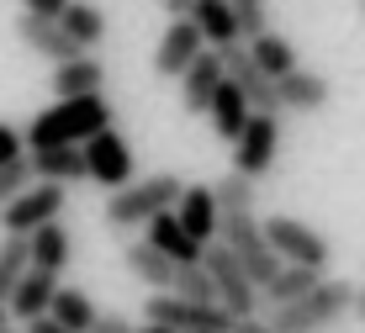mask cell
<instances>
[{"label": "cell", "instance_id": "1f68e13d", "mask_svg": "<svg viewBox=\"0 0 365 333\" xmlns=\"http://www.w3.org/2000/svg\"><path fill=\"white\" fill-rule=\"evenodd\" d=\"M21 148H27V133H16L11 122H0V164L21 159Z\"/></svg>", "mask_w": 365, "mask_h": 333}, {"label": "cell", "instance_id": "30bf717a", "mask_svg": "<svg viewBox=\"0 0 365 333\" xmlns=\"http://www.w3.org/2000/svg\"><path fill=\"white\" fill-rule=\"evenodd\" d=\"M228 80V63H222V48H201L191 58V69L180 74V106L191 111V117H207L212 96H217V85Z\"/></svg>", "mask_w": 365, "mask_h": 333}, {"label": "cell", "instance_id": "ab89813d", "mask_svg": "<svg viewBox=\"0 0 365 333\" xmlns=\"http://www.w3.org/2000/svg\"><path fill=\"white\" fill-rule=\"evenodd\" d=\"M6 323H11V307H6V302H0V328H6Z\"/></svg>", "mask_w": 365, "mask_h": 333}, {"label": "cell", "instance_id": "7402d4cb", "mask_svg": "<svg viewBox=\"0 0 365 333\" xmlns=\"http://www.w3.org/2000/svg\"><path fill=\"white\" fill-rule=\"evenodd\" d=\"M32 243V265H43V270H69V260H74V238H69V227L58 222H43L37 233H27Z\"/></svg>", "mask_w": 365, "mask_h": 333}, {"label": "cell", "instance_id": "52a82bcc", "mask_svg": "<svg viewBox=\"0 0 365 333\" xmlns=\"http://www.w3.org/2000/svg\"><path fill=\"white\" fill-rule=\"evenodd\" d=\"M270 249L281 254L286 265H312V270H329V238L318 227H307L302 217H270L265 222Z\"/></svg>", "mask_w": 365, "mask_h": 333}, {"label": "cell", "instance_id": "f546056e", "mask_svg": "<svg viewBox=\"0 0 365 333\" xmlns=\"http://www.w3.org/2000/svg\"><path fill=\"white\" fill-rule=\"evenodd\" d=\"M27 185H32V159H27V153H21V159H11V164H0V212H6Z\"/></svg>", "mask_w": 365, "mask_h": 333}, {"label": "cell", "instance_id": "d4e9b609", "mask_svg": "<svg viewBox=\"0 0 365 333\" xmlns=\"http://www.w3.org/2000/svg\"><path fill=\"white\" fill-rule=\"evenodd\" d=\"M249 53H255V63L270 74V80H281V74L302 69V63H297V48L286 43L281 32H259V37H249Z\"/></svg>", "mask_w": 365, "mask_h": 333}, {"label": "cell", "instance_id": "7a4b0ae2", "mask_svg": "<svg viewBox=\"0 0 365 333\" xmlns=\"http://www.w3.org/2000/svg\"><path fill=\"white\" fill-rule=\"evenodd\" d=\"M349 312H355V286L323 275L307 297H297L286 307H270L265 317H270L275 333H318V328H329V323H339V317H349Z\"/></svg>", "mask_w": 365, "mask_h": 333}, {"label": "cell", "instance_id": "cb8c5ba5", "mask_svg": "<svg viewBox=\"0 0 365 333\" xmlns=\"http://www.w3.org/2000/svg\"><path fill=\"white\" fill-rule=\"evenodd\" d=\"M48 312H53L64 328H74V333H91V323L101 317V307L91 302V291H80V286H58V291H53V307H48Z\"/></svg>", "mask_w": 365, "mask_h": 333}, {"label": "cell", "instance_id": "5bb4252c", "mask_svg": "<svg viewBox=\"0 0 365 333\" xmlns=\"http://www.w3.org/2000/svg\"><path fill=\"white\" fill-rule=\"evenodd\" d=\"M148 243H159L175 265H201V254H207V243H201L191 227L175 217V207L159 212V217H148Z\"/></svg>", "mask_w": 365, "mask_h": 333}, {"label": "cell", "instance_id": "8d00e7d4", "mask_svg": "<svg viewBox=\"0 0 365 333\" xmlns=\"http://www.w3.org/2000/svg\"><path fill=\"white\" fill-rule=\"evenodd\" d=\"M191 6L196 0H159V11H165L170 21H180V16H191Z\"/></svg>", "mask_w": 365, "mask_h": 333}, {"label": "cell", "instance_id": "8992f818", "mask_svg": "<svg viewBox=\"0 0 365 333\" xmlns=\"http://www.w3.org/2000/svg\"><path fill=\"white\" fill-rule=\"evenodd\" d=\"M85 164H91V180L96 185H106V190H122V185H133V143L117 133V122L111 127H101L96 138H85Z\"/></svg>", "mask_w": 365, "mask_h": 333}, {"label": "cell", "instance_id": "6da1fadb", "mask_svg": "<svg viewBox=\"0 0 365 333\" xmlns=\"http://www.w3.org/2000/svg\"><path fill=\"white\" fill-rule=\"evenodd\" d=\"M101 127H111V101L106 96H80V101H58L53 111L32 117L27 127V148H58V143H85Z\"/></svg>", "mask_w": 365, "mask_h": 333}, {"label": "cell", "instance_id": "9c48e42d", "mask_svg": "<svg viewBox=\"0 0 365 333\" xmlns=\"http://www.w3.org/2000/svg\"><path fill=\"white\" fill-rule=\"evenodd\" d=\"M222 63H228V80L249 96V106H255V111H281V91H275V80L255 63L249 43H228V48H222Z\"/></svg>", "mask_w": 365, "mask_h": 333}, {"label": "cell", "instance_id": "44dd1931", "mask_svg": "<svg viewBox=\"0 0 365 333\" xmlns=\"http://www.w3.org/2000/svg\"><path fill=\"white\" fill-rule=\"evenodd\" d=\"M128 270L143 280L148 291H170V286H175V270H180V265H175L170 254L159 249V243H148V238H143V243H128Z\"/></svg>", "mask_w": 365, "mask_h": 333}, {"label": "cell", "instance_id": "f1b7e54d", "mask_svg": "<svg viewBox=\"0 0 365 333\" xmlns=\"http://www.w3.org/2000/svg\"><path fill=\"white\" fill-rule=\"evenodd\" d=\"M212 190H217V207H222V212L255 207V185H249V175H238V170H228L222 180H212Z\"/></svg>", "mask_w": 365, "mask_h": 333}, {"label": "cell", "instance_id": "7bdbcfd3", "mask_svg": "<svg viewBox=\"0 0 365 333\" xmlns=\"http://www.w3.org/2000/svg\"><path fill=\"white\" fill-rule=\"evenodd\" d=\"M360 11H365V0H360Z\"/></svg>", "mask_w": 365, "mask_h": 333}, {"label": "cell", "instance_id": "e0dca14e", "mask_svg": "<svg viewBox=\"0 0 365 333\" xmlns=\"http://www.w3.org/2000/svg\"><path fill=\"white\" fill-rule=\"evenodd\" d=\"M175 217H180V222L191 227L201 243H212V238H217V222H222L217 190H212V185H185L180 201H175Z\"/></svg>", "mask_w": 365, "mask_h": 333}, {"label": "cell", "instance_id": "836d02e7", "mask_svg": "<svg viewBox=\"0 0 365 333\" xmlns=\"http://www.w3.org/2000/svg\"><path fill=\"white\" fill-rule=\"evenodd\" d=\"M21 11H32V16H64V11H69V0H21Z\"/></svg>", "mask_w": 365, "mask_h": 333}, {"label": "cell", "instance_id": "83f0119b", "mask_svg": "<svg viewBox=\"0 0 365 333\" xmlns=\"http://www.w3.org/2000/svg\"><path fill=\"white\" fill-rule=\"evenodd\" d=\"M170 291H180L185 302H217V280H212L207 265H180L175 270V286Z\"/></svg>", "mask_w": 365, "mask_h": 333}, {"label": "cell", "instance_id": "4fadbf2b", "mask_svg": "<svg viewBox=\"0 0 365 333\" xmlns=\"http://www.w3.org/2000/svg\"><path fill=\"white\" fill-rule=\"evenodd\" d=\"M32 159V180H58V185H80L91 180V164H85L80 143H58V148H27Z\"/></svg>", "mask_w": 365, "mask_h": 333}, {"label": "cell", "instance_id": "d6a6232c", "mask_svg": "<svg viewBox=\"0 0 365 333\" xmlns=\"http://www.w3.org/2000/svg\"><path fill=\"white\" fill-rule=\"evenodd\" d=\"M91 333H138V328H133L122 312H101L96 323H91Z\"/></svg>", "mask_w": 365, "mask_h": 333}, {"label": "cell", "instance_id": "f35d334b", "mask_svg": "<svg viewBox=\"0 0 365 333\" xmlns=\"http://www.w3.org/2000/svg\"><path fill=\"white\" fill-rule=\"evenodd\" d=\"M355 317H360V323H365V286L355 291Z\"/></svg>", "mask_w": 365, "mask_h": 333}, {"label": "cell", "instance_id": "ffe728a7", "mask_svg": "<svg viewBox=\"0 0 365 333\" xmlns=\"http://www.w3.org/2000/svg\"><path fill=\"white\" fill-rule=\"evenodd\" d=\"M191 21L201 27L207 48L244 43V32H238V16H233V0H196V6H191Z\"/></svg>", "mask_w": 365, "mask_h": 333}, {"label": "cell", "instance_id": "8fae6325", "mask_svg": "<svg viewBox=\"0 0 365 333\" xmlns=\"http://www.w3.org/2000/svg\"><path fill=\"white\" fill-rule=\"evenodd\" d=\"M201 48H207V37H201V27H196L191 16L170 21L165 37H159V48H154V74H159V80H180Z\"/></svg>", "mask_w": 365, "mask_h": 333}, {"label": "cell", "instance_id": "2e32d148", "mask_svg": "<svg viewBox=\"0 0 365 333\" xmlns=\"http://www.w3.org/2000/svg\"><path fill=\"white\" fill-rule=\"evenodd\" d=\"M53 291H58V270H43V265H32L27 275L16 280V291H11V317H21V323H32V317H43L48 307H53Z\"/></svg>", "mask_w": 365, "mask_h": 333}, {"label": "cell", "instance_id": "5b68a950", "mask_svg": "<svg viewBox=\"0 0 365 333\" xmlns=\"http://www.w3.org/2000/svg\"><path fill=\"white\" fill-rule=\"evenodd\" d=\"M275 148H281V111H249V127L233 138V170L259 180L275 164Z\"/></svg>", "mask_w": 365, "mask_h": 333}, {"label": "cell", "instance_id": "e575fe53", "mask_svg": "<svg viewBox=\"0 0 365 333\" xmlns=\"http://www.w3.org/2000/svg\"><path fill=\"white\" fill-rule=\"evenodd\" d=\"M233 333H275V328H270V317H265V312H255V317H238Z\"/></svg>", "mask_w": 365, "mask_h": 333}, {"label": "cell", "instance_id": "277c9868", "mask_svg": "<svg viewBox=\"0 0 365 333\" xmlns=\"http://www.w3.org/2000/svg\"><path fill=\"white\" fill-rule=\"evenodd\" d=\"M201 265L212 270V280H217V302L228 307L233 317H255L259 312V302H265V291L255 286V275L244 270V260L228 249L222 238H212L207 243V254H201Z\"/></svg>", "mask_w": 365, "mask_h": 333}, {"label": "cell", "instance_id": "d6986e66", "mask_svg": "<svg viewBox=\"0 0 365 333\" xmlns=\"http://www.w3.org/2000/svg\"><path fill=\"white\" fill-rule=\"evenodd\" d=\"M249 111H255V106H249V96L238 91L233 80H222V85H217V96H212V106H207V117H212V133H217V138H228V143H233V138L249 127Z\"/></svg>", "mask_w": 365, "mask_h": 333}, {"label": "cell", "instance_id": "603a6c76", "mask_svg": "<svg viewBox=\"0 0 365 333\" xmlns=\"http://www.w3.org/2000/svg\"><path fill=\"white\" fill-rule=\"evenodd\" d=\"M58 21H64V32H69L74 43L85 48V53L106 43V11H101V6H91V0H69V11H64Z\"/></svg>", "mask_w": 365, "mask_h": 333}, {"label": "cell", "instance_id": "7c38bea8", "mask_svg": "<svg viewBox=\"0 0 365 333\" xmlns=\"http://www.w3.org/2000/svg\"><path fill=\"white\" fill-rule=\"evenodd\" d=\"M16 43H21V48H32L37 58H53V63H64V58H80V53H85V48L64 32V21H53V16H32V11H21V16H16Z\"/></svg>", "mask_w": 365, "mask_h": 333}, {"label": "cell", "instance_id": "4316f807", "mask_svg": "<svg viewBox=\"0 0 365 333\" xmlns=\"http://www.w3.org/2000/svg\"><path fill=\"white\" fill-rule=\"evenodd\" d=\"M318 280H323V270H312V265H281V275L265 286V302H270V307H286V302L307 297Z\"/></svg>", "mask_w": 365, "mask_h": 333}, {"label": "cell", "instance_id": "b9f144b4", "mask_svg": "<svg viewBox=\"0 0 365 333\" xmlns=\"http://www.w3.org/2000/svg\"><path fill=\"white\" fill-rule=\"evenodd\" d=\"M191 333H212V328H191Z\"/></svg>", "mask_w": 365, "mask_h": 333}, {"label": "cell", "instance_id": "9a60e30c", "mask_svg": "<svg viewBox=\"0 0 365 333\" xmlns=\"http://www.w3.org/2000/svg\"><path fill=\"white\" fill-rule=\"evenodd\" d=\"M106 91V63L80 53V58H64L53 63V96L58 101H80V96H101Z\"/></svg>", "mask_w": 365, "mask_h": 333}, {"label": "cell", "instance_id": "60d3db41", "mask_svg": "<svg viewBox=\"0 0 365 333\" xmlns=\"http://www.w3.org/2000/svg\"><path fill=\"white\" fill-rule=\"evenodd\" d=\"M0 333H16V328H11V323H6V328H0Z\"/></svg>", "mask_w": 365, "mask_h": 333}, {"label": "cell", "instance_id": "ac0fdd59", "mask_svg": "<svg viewBox=\"0 0 365 333\" xmlns=\"http://www.w3.org/2000/svg\"><path fill=\"white\" fill-rule=\"evenodd\" d=\"M275 91H281V111H323L329 106V80L323 74H312V69H292V74H281L275 80Z\"/></svg>", "mask_w": 365, "mask_h": 333}, {"label": "cell", "instance_id": "3957f363", "mask_svg": "<svg viewBox=\"0 0 365 333\" xmlns=\"http://www.w3.org/2000/svg\"><path fill=\"white\" fill-rule=\"evenodd\" d=\"M180 190H185L180 175H148V180H133V185L111 190V196H106V227H111V233L148 227V217L170 212L175 201H180Z\"/></svg>", "mask_w": 365, "mask_h": 333}, {"label": "cell", "instance_id": "4dcf8cb0", "mask_svg": "<svg viewBox=\"0 0 365 333\" xmlns=\"http://www.w3.org/2000/svg\"><path fill=\"white\" fill-rule=\"evenodd\" d=\"M233 16L244 37H259V32H270V0H233Z\"/></svg>", "mask_w": 365, "mask_h": 333}, {"label": "cell", "instance_id": "74e56055", "mask_svg": "<svg viewBox=\"0 0 365 333\" xmlns=\"http://www.w3.org/2000/svg\"><path fill=\"white\" fill-rule=\"evenodd\" d=\"M138 333H180V328H170V323H154V317H148V328H138Z\"/></svg>", "mask_w": 365, "mask_h": 333}, {"label": "cell", "instance_id": "484cf974", "mask_svg": "<svg viewBox=\"0 0 365 333\" xmlns=\"http://www.w3.org/2000/svg\"><path fill=\"white\" fill-rule=\"evenodd\" d=\"M27 270H32L27 233H6V243H0V302H11V291H16V280Z\"/></svg>", "mask_w": 365, "mask_h": 333}, {"label": "cell", "instance_id": "d590c367", "mask_svg": "<svg viewBox=\"0 0 365 333\" xmlns=\"http://www.w3.org/2000/svg\"><path fill=\"white\" fill-rule=\"evenodd\" d=\"M27 333H74V328H64L53 312H43V317H32V323H27Z\"/></svg>", "mask_w": 365, "mask_h": 333}, {"label": "cell", "instance_id": "ba28073f", "mask_svg": "<svg viewBox=\"0 0 365 333\" xmlns=\"http://www.w3.org/2000/svg\"><path fill=\"white\" fill-rule=\"evenodd\" d=\"M64 201H69V185L37 180V185H27L6 212H0V227H6V233H37L43 222H53V217L64 212Z\"/></svg>", "mask_w": 365, "mask_h": 333}]
</instances>
